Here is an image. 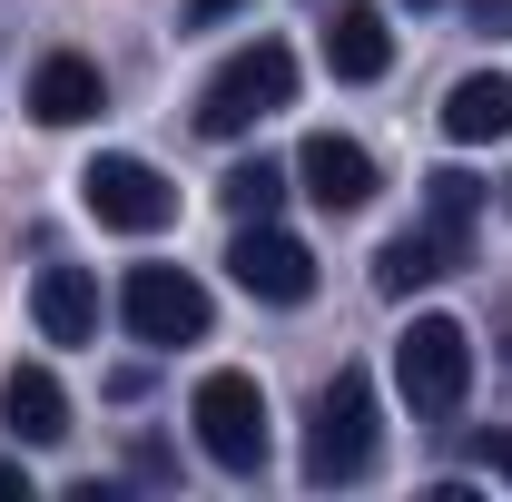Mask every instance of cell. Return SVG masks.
<instances>
[{
    "label": "cell",
    "mask_w": 512,
    "mask_h": 502,
    "mask_svg": "<svg viewBox=\"0 0 512 502\" xmlns=\"http://www.w3.org/2000/svg\"><path fill=\"white\" fill-rule=\"evenodd\" d=\"M296 178H306V197H316L325 217H355V207H375V158L355 148V138H335V128H316L306 148H296Z\"/></svg>",
    "instance_id": "9"
},
{
    "label": "cell",
    "mask_w": 512,
    "mask_h": 502,
    "mask_svg": "<svg viewBox=\"0 0 512 502\" xmlns=\"http://www.w3.org/2000/svg\"><path fill=\"white\" fill-rule=\"evenodd\" d=\"M0 424H10V443H69V394H60V375L50 365H10L0 375Z\"/></svg>",
    "instance_id": "11"
},
{
    "label": "cell",
    "mask_w": 512,
    "mask_h": 502,
    "mask_svg": "<svg viewBox=\"0 0 512 502\" xmlns=\"http://www.w3.org/2000/svg\"><path fill=\"white\" fill-rule=\"evenodd\" d=\"M296 99V50L286 40H247L237 60L207 69V89H197V138H247L256 119H276Z\"/></svg>",
    "instance_id": "2"
},
{
    "label": "cell",
    "mask_w": 512,
    "mask_h": 502,
    "mask_svg": "<svg viewBox=\"0 0 512 502\" xmlns=\"http://www.w3.org/2000/svg\"><path fill=\"white\" fill-rule=\"evenodd\" d=\"M325 69H335L345 89H365V79L394 69V30H384L375 0H335V10H325Z\"/></svg>",
    "instance_id": "10"
},
{
    "label": "cell",
    "mask_w": 512,
    "mask_h": 502,
    "mask_svg": "<svg viewBox=\"0 0 512 502\" xmlns=\"http://www.w3.org/2000/svg\"><path fill=\"white\" fill-rule=\"evenodd\" d=\"M483 30H512V0H483Z\"/></svg>",
    "instance_id": "20"
},
{
    "label": "cell",
    "mask_w": 512,
    "mask_h": 502,
    "mask_svg": "<svg viewBox=\"0 0 512 502\" xmlns=\"http://www.w3.org/2000/svg\"><path fill=\"white\" fill-rule=\"evenodd\" d=\"M188 424H197V443H207V463H217V473H266L276 424H266V384H256V375H237V365L197 375Z\"/></svg>",
    "instance_id": "3"
},
{
    "label": "cell",
    "mask_w": 512,
    "mask_h": 502,
    "mask_svg": "<svg viewBox=\"0 0 512 502\" xmlns=\"http://www.w3.org/2000/svg\"><path fill=\"white\" fill-rule=\"evenodd\" d=\"M217 197H227L237 217H276V197H286V168H276V158H237V168L217 178Z\"/></svg>",
    "instance_id": "15"
},
{
    "label": "cell",
    "mask_w": 512,
    "mask_h": 502,
    "mask_svg": "<svg viewBox=\"0 0 512 502\" xmlns=\"http://www.w3.org/2000/svg\"><path fill=\"white\" fill-rule=\"evenodd\" d=\"M473 266V227H453V217H424V227H404V237H384L375 256V296H414V286H444V276H463Z\"/></svg>",
    "instance_id": "8"
},
{
    "label": "cell",
    "mask_w": 512,
    "mask_h": 502,
    "mask_svg": "<svg viewBox=\"0 0 512 502\" xmlns=\"http://www.w3.org/2000/svg\"><path fill=\"white\" fill-rule=\"evenodd\" d=\"M473 453H483V463H493V473H503V483H512V434H483V443H473Z\"/></svg>",
    "instance_id": "18"
},
{
    "label": "cell",
    "mask_w": 512,
    "mask_h": 502,
    "mask_svg": "<svg viewBox=\"0 0 512 502\" xmlns=\"http://www.w3.org/2000/svg\"><path fill=\"white\" fill-rule=\"evenodd\" d=\"M444 138H453V148H493V138H512V79H503V69H473V79H453V99H444Z\"/></svg>",
    "instance_id": "14"
},
{
    "label": "cell",
    "mask_w": 512,
    "mask_h": 502,
    "mask_svg": "<svg viewBox=\"0 0 512 502\" xmlns=\"http://www.w3.org/2000/svg\"><path fill=\"white\" fill-rule=\"evenodd\" d=\"M0 493H10V502H30V473H20L10 453H0Z\"/></svg>",
    "instance_id": "19"
},
{
    "label": "cell",
    "mask_w": 512,
    "mask_h": 502,
    "mask_svg": "<svg viewBox=\"0 0 512 502\" xmlns=\"http://www.w3.org/2000/svg\"><path fill=\"white\" fill-rule=\"evenodd\" d=\"M394 384H404V404H414L424 424L463 414V394H473V335H463L453 315H414V325L394 335Z\"/></svg>",
    "instance_id": "4"
},
{
    "label": "cell",
    "mask_w": 512,
    "mask_h": 502,
    "mask_svg": "<svg viewBox=\"0 0 512 502\" xmlns=\"http://www.w3.org/2000/svg\"><path fill=\"white\" fill-rule=\"evenodd\" d=\"M30 315H40L50 345H99V276H89V266H40Z\"/></svg>",
    "instance_id": "12"
},
{
    "label": "cell",
    "mask_w": 512,
    "mask_h": 502,
    "mask_svg": "<svg viewBox=\"0 0 512 502\" xmlns=\"http://www.w3.org/2000/svg\"><path fill=\"white\" fill-rule=\"evenodd\" d=\"M227 276L247 286L256 306H306V296H316V256H306V237H286L276 217H237Z\"/></svg>",
    "instance_id": "7"
},
{
    "label": "cell",
    "mask_w": 512,
    "mask_h": 502,
    "mask_svg": "<svg viewBox=\"0 0 512 502\" xmlns=\"http://www.w3.org/2000/svg\"><path fill=\"white\" fill-rule=\"evenodd\" d=\"M207 286H197L188 266H128L119 276V325L138 345H197L207 335Z\"/></svg>",
    "instance_id": "6"
},
{
    "label": "cell",
    "mask_w": 512,
    "mask_h": 502,
    "mask_svg": "<svg viewBox=\"0 0 512 502\" xmlns=\"http://www.w3.org/2000/svg\"><path fill=\"white\" fill-rule=\"evenodd\" d=\"M424 217L473 227V217H483V178H473V168H434V178H424Z\"/></svg>",
    "instance_id": "16"
},
{
    "label": "cell",
    "mask_w": 512,
    "mask_h": 502,
    "mask_svg": "<svg viewBox=\"0 0 512 502\" xmlns=\"http://www.w3.org/2000/svg\"><path fill=\"white\" fill-rule=\"evenodd\" d=\"M227 10H237V0H188V10H178V20H188V30H217V20H227Z\"/></svg>",
    "instance_id": "17"
},
{
    "label": "cell",
    "mask_w": 512,
    "mask_h": 502,
    "mask_svg": "<svg viewBox=\"0 0 512 502\" xmlns=\"http://www.w3.org/2000/svg\"><path fill=\"white\" fill-rule=\"evenodd\" d=\"M414 10H434V0H414Z\"/></svg>",
    "instance_id": "21"
},
{
    "label": "cell",
    "mask_w": 512,
    "mask_h": 502,
    "mask_svg": "<svg viewBox=\"0 0 512 502\" xmlns=\"http://www.w3.org/2000/svg\"><path fill=\"white\" fill-rule=\"evenodd\" d=\"M79 207H89L99 227H119V237H158V227H178V188H168L148 158H128V148H109V158L79 168Z\"/></svg>",
    "instance_id": "5"
},
{
    "label": "cell",
    "mask_w": 512,
    "mask_h": 502,
    "mask_svg": "<svg viewBox=\"0 0 512 502\" xmlns=\"http://www.w3.org/2000/svg\"><path fill=\"white\" fill-rule=\"evenodd\" d=\"M109 109V89H99V69L79 60V50H50V60L30 69V119L40 128H79Z\"/></svg>",
    "instance_id": "13"
},
{
    "label": "cell",
    "mask_w": 512,
    "mask_h": 502,
    "mask_svg": "<svg viewBox=\"0 0 512 502\" xmlns=\"http://www.w3.org/2000/svg\"><path fill=\"white\" fill-rule=\"evenodd\" d=\"M384 453V424H375V375L365 365H335V384L316 394L306 414V483L335 493V483H365Z\"/></svg>",
    "instance_id": "1"
}]
</instances>
